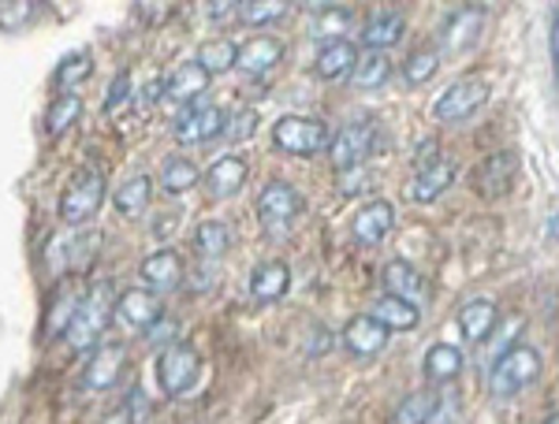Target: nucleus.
Instances as JSON below:
<instances>
[{"instance_id": "obj_3", "label": "nucleus", "mask_w": 559, "mask_h": 424, "mask_svg": "<svg viewBox=\"0 0 559 424\" xmlns=\"http://www.w3.org/2000/svg\"><path fill=\"white\" fill-rule=\"evenodd\" d=\"M540 376V354L534 347H511L508 354L492 365L489 373V391L492 399H515L519 391H526Z\"/></svg>"}, {"instance_id": "obj_38", "label": "nucleus", "mask_w": 559, "mask_h": 424, "mask_svg": "<svg viewBox=\"0 0 559 424\" xmlns=\"http://www.w3.org/2000/svg\"><path fill=\"white\" fill-rule=\"evenodd\" d=\"M287 12H292V4H287V0H247V4H239V20L247 26L276 23V20H284Z\"/></svg>"}, {"instance_id": "obj_18", "label": "nucleus", "mask_w": 559, "mask_h": 424, "mask_svg": "<svg viewBox=\"0 0 559 424\" xmlns=\"http://www.w3.org/2000/svg\"><path fill=\"white\" fill-rule=\"evenodd\" d=\"M403 31H407V20H403L395 8H384V12H373L362 26V45L369 52H384L392 45L403 41Z\"/></svg>"}, {"instance_id": "obj_47", "label": "nucleus", "mask_w": 559, "mask_h": 424, "mask_svg": "<svg viewBox=\"0 0 559 424\" xmlns=\"http://www.w3.org/2000/svg\"><path fill=\"white\" fill-rule=\"evenodd\" d=\"M545 424H559V413H552V417H548Z\"/></svg>"}, {"instance_id": "obj_9", "label": "nucleus", "mask_w": 559, "mask_h": 424, "mask_svg": "<svg viewBox=\"0 0 559 424\" xmlns=\"http://www.w3.org/2000/svg\"><path fill=\"white\" fill-rule=\"evenodd\" d=\"M373 142H377V128L373 120H355L347 123L340 134H332V165H336V171H355L362 168V160L373 153Z\"/></svg>"}, {"instance_id": "obj_27", "label": "nucleus", "mask_w": 559, "mask_h": 424, "mask_svg": "<svg viewBox=\"0 0 559 424\" xmlns=\"http://www.w3.org/2000/svg\"><path fill=\"white\" fill-rule=\"evenodd\" d=\"M463 373V350L452 347V342H437V347L426 350V376L432 384H448Z\"/></svg>"}, {"instance_id": "obj_10", "label": "nucleus", "mask_w": 559, "mask_h": 424, "mask_svg": "<svg viewBox=\"0 0 559 424\" xmlns=\"http://www.w3.org/2000/svg\"><path fill=\"white\" fill-rule=\"evenodd\" d=\"M452 183H455V160L448 157V153H440V157L418 160V171H414L407 194L418 205H429V202H437V197L444 194Z\"/></svg>"}, {"instance_id": "obj_45", "label": "nucleus", "mask_w": 559, "mask_h": 424, "mask_svg": "<svg viewBox=\"0 0 559 424\" xmlns=\"http://www.w3.org/2000/svg\"><path fill=\"white\" fill-rule=\"evenodd\" d=\"M205 8H210L213 20H224L228 12H239V4H205Z\"/></svg>"}, {"instance_id": "obj_22", "label": "nucleus", "mask_w": 559, "mask_h": 424, "mask_svg": "<svg viewBox=\"0 0 559 424\" xmlns=\"http://www.w3.org/2000/svg\"><path fill=\"white\" fill-rule=\"evenodd\" d=\"M515 175H519V160L511 157V153H496V157L485 160L481 171H477V191L485 197L508 194L511 183H515Z\"/></svg>"}, {"instance_id": "obj_17", "label": "nucleus", "mask_w": 559, "mask_h": 424, "mask_svg": "<svg viewBox=\"0 0 559 424\" xmlns=\"http://www.w3.org/2000/svg\"><path fill=\"white\" fill-rule=\"evenodd\" d=\"M139 276L153 294L176 291V287L183 283V261H179L176 250H157V254H150L146 261H142Z\"/></svg>"}, {"instance_id": "obj_25", "label": "nucleus", "mask_w": 559, "mask_h": 424, "mask_svg": "<svg viewBox=\"0 0 559 424\" xmlns=\"http://www.w3.org/2000/svg\"><path fill=\"white\" fill-rule=\"evenodd\" d=\"M384 287H388V294L403 298V302H414V305L426 298V279H421L418 268H411L407 261H392V265L384 268Z\"/></svg>"}, {"instance_id": "obj_26", "label": "nucleus", "mask_w": 559, "mask_h": 424, "mask_svg": "<svg viewBox=\"0 0 559 424\" xmlns=\"http://www.w3.org/2000/svg\"><path fill=\"white\" fill-rule=\"evenodd\" d=\"M150 197H153V179L150 175H131V179H123L120 186H116V194H112V202H116V209H120L123 216H142L150 209Z\"/></svg>"}, {"instance_id": "obj_19", "label": "nucleus", "mask_w": 559, "mask_h": 424, "mask_svg": "<svg viewBox=\"0 0 559 424\" xmlns=\"http://www.w3.org/2000/svg\"><path fill=\"white\" fill-rule=\"evenodd\" d=\"M210 78L213 75H205L198 60H191V64H179L173 75H168V83H165V101H173V105H194L198 97L205 94Z\"/></svg>"}, {"instance_id": "obj_35", "label": "nucleus", "mask_w": 559, "mask_h": 424, "mask_svg": "<svg viewBox=\"0 0 559 424\" xmlns=\"http://www.w3.org/2000/svg\"><path fill=\"white\" fill-rule=\"evenodd\" d=\"M440 410V399L432 391H414L395 410V424H429L432 413Z\"/></svg>"}, {"instance_id": "obj_34", "label": "nucleus", "mask_w": 559, "mask_h": 424, "mask_svg": "<svg viewBox=\"0 0 559 424\" xmlns=\"http://www.w3.org/2000/svg\"><path fill=\"white\" fill-rule=\"evenodd\" d=\"M83 116V97L79 94H57V101L49 105V116H45V128L57 138V134L71 131V123Z\"/></svg>"}, {"instance_id": "obj_12", "label": "nucleus", "mask_w": 559, "mask_h": 424, "mask_svg": "<svg viewBox=\"0 0 559 424\" xmlns=\"http://www.w3.org/2000/svg\"><path fill=\"white\" fill-rule=\"evenodd\" d=\"M392 228H395V209L384 197L366 202L362 209L355 213V220H350V231H355V239L362 242V246H381L388 234H392Z\"/></svg>"}, {"instance_id": "obj_6", "label": "nucleus", "mask_w": 559, "mask_h": 424, "mask_svg": "<svg viewBox=\"0 0 559 424\" xmlns=\"http://www.w3.org/2000/svg\"><path fill=\"white\" fill-rule=\"evenodd\" d=\"M273 142L295 157H313V153L332 146V134L321 120H310V116H284L273 128Z\"/></svg>"}, {"instance_id": "obj_16", "label": "nucleus", "mask_w": 559, "mask_h": 424, "mask_svg": "<svg viewBox=\"0 0 559 424\" xmlns=\"http://www.w3.org/2000/svg\"><path fill=\"white\" fill-rule=\"evenodd\" d=\"M280 60H284V41L273 38V34H258V38H250L247 45H239V60L236 68L242 75H265V71H273Z\"/></svg>"}, {"instance_id": "obj_29", "label": "nucleus", "mask_w": 559, "mask_h": 424, "mask_svg": "<svg viewBox=\"0 0 559 424\" xmlns=\"http://www.w3.org/2000/svg\"><path fill=\"white\" fill-rule=\"evenodd\" d=\"M492 324H496V305L489 298H474V302H466L459 310V328H463V336L471 342H481L492 331Z\"/></svg>"}, {"instance_id": "obj_30", "label": "nucleus", "mask_w": 559, "mask_h": 424, "mask_svg": "<svg viewBox=\"0 0 559 424\" xmlns=\"http://www.w3.org/2000/svg\"><path fill=\"white\" fill-rule=\"evenodd\" d=\"M481 8H459V12L448 20V31H444V41L448 49H466V45L477 41V34H481Z\"/></svg>"}, {"instance_id": "obj_44", "label": "nucleus", "mask_w": 559, "mask_h": 424, "mask_svg": "<svg viewBox=\"0 0 559 424\" xmlns=\"http://www.w3.org/2000/svg\"><path fill=\"white\" fill-rule=\"evenodd\" d=\"M552 71H556V83H559V12L552 20Z\"/></svg>"}, {"instance_id": "obj_5", "label": "nucleus", "mask_w": 559, "mask_h": 424, "mask_svg": "<svg viewBox=\"0 0 559 424\" xmlns=\"http://www.w3.org/2000/svg\"><path fill=\"white\" fill-rule=\"evenodd\" d=\"M105 234L102 231H71L52 239L49 246V265L57 276H79L86 272L90 265L97 261V250H102Z\"/></svg>"}, {"instance_id": "obj_31", "label": "nucleus", "mask_w": 559, "mask_h": 424, "mask_svg": "<svg viewBox=\"0 0 559 424\" xmlns=\"http://www.w3.org/2000/svg\"><path fill=\"white\" fill-rule=\"evenodd\" d=\"M231 246V228L224 220H202L198 223V231H194V250H198V257H205V261H216V257H224V250Z\"/></svg>"}, {"instance_id": "obj_11", "label": "nucleus", "mask_w": 559, "mask_h": 424, "mask_svg": "<svg viewBox=\"0 0 559 424\" xmlns=\"http://www.w3.org/2000/svg\"><path fill=\"white\" fill-rule=\"evenodd\" d=\"M299 209H302V197H299V191H295L292 183H269L265 191H261V197H258V216H261V223L265 228H287V223L299 216Z\"/></svg>"}, {"instance_id": "obj_36", "label": "nucleus", "mask_w": 559, "mask_h": 424, "mask_svg": "<svg viewBox=\"0 0 559 424\" xmlns=\"http://www.w3.org/2000/svg\"><path fill=\"white\" fill-rule=\"evenodd\" d=\"M45 12L41 0H0V31H23Z\"/></svg>"}, {"instance_id": "obj_2", "label": "nucleus", "mask_w": 559, "mask_h": 424, "mask_svg": "<svg viewBox=\"0 0 559 424\" xmlns=\"http://www.w3.org/2000/svg\"><path fill=\"white\" fill-rule=\"evenodd\" d=\"M105 175L97 168H79L75 175H71V183L64 186V194H60V220L68 223V228H83L86 220H94L97 213H102L105 205Z\"/></svg>"}, {"instance_id": "obj_42", "label": "nucleus", "mask_w": 559, "mask_h": 424, "mask_svg": "<svg viewBox=\"0 0 559 424\" xmlns=\"http://www.w3.org/2000/svg\"><path fill=\"white\" fill-rule=\"evenodd\" d=\"M310 339H313V342H310V350H306L310 358L329 354V350H332V331L324 328V324H321V328H313V336H310Z\"/></svg>"}, {"instance_id": "obj_40", "label": "nucleus", "mask_w": 559, "mask_h": 424, "mask_svg": "<svg viewBox=\"0 0 559 424\" xmlns=\"http://www.w3.org/2000/svg\"><path fill=\"white\" fill-rule=\"evenodd\" d=\"M131 101V75L128 71H120V75H116V83L108 86V94H105V116H112L116 108H123Z\"/></svg>"}, {"instance_id": "obj_1", "label": "nucleus", "mask_w": 559, "mask_h": 424, "mask_svg": "<svg viewBox=\"0 0 559 424\" xmlns=\"http://www.w3.org/2000/svg\"><path fill=\"white\" fill-rule=\"evenodd\" d=\"M112 291L102 283L94 287V291L83 294V302H79L75 317H71L64 339L71 342V350H97V342L105 339V328L108 320H112Z\"/></svg>"}, {"instance_id": "obj_24", "label": "nucleus", "mask_w": 559, "mask_h": 424, "mask_svg": "<svg viewBox=\"0 0 559 424\" xmlns=\"http://www.w3.org/2000/svg\"><path fill=\"white\" fill-rule=\"evenodd\" d=\"M373 317L381 320L388 331H411V328H418L421 310L414 302H403V298H395V294H384L373 302Z\"/></svg>"}, {"instance_id": "obj_23", "label": "nucleus", "mask_w": 559, "mask_h": 424, "mask_svg": "<svg viewBox=\"0 0 559 424\" xmlns=\"http://www.w3.org/2000/svg\"><path fill=\"white\" fill-rule=\"evenodd\" d=\"M355 64H358V49H355V41H347V38H332L329 45H321L318 64H313V71H318V78H344L347 71H355Z\"/></svg>"}, {"instance_id": "obj_46", "label": "nucleus", "mask_w": 559, "mask_h": 424, "mask_svg": "<svg viewBox=\"0 0 559 424\" xmlns=\"http://www.w3.org/2000/svg\"><path fill=\"white\" fill-rule=\"evenodd\" d=\"M548 239H559V213L548 220Z\"/></svg>"}, {"instance_id": "obj_14", "label": "nucleus", "mask_w": 559, "mask_h": 424, "mask_svg": "<svg viewBox=\"0 0 559 424\" xmlns=\"http://www.w3.org/2000/svg\"><path fill=\"white\" fill-rule=\"evenodd\" d=\"M344 347L358 358H373L388 347V328L373 317V313H358V317H350L344 328Z\"/></svg>"}, {"instance_id": "obj_41", "label": "nucleus", "mask_w": 559, "mask_h": 424, "mask_svg": "<svg viewBox=\"0 0 559 424\" xmlns=\"http://www.w3.org/2000/svg\"><path fill=\"white\" fill-rule=\"evenodd\" d=\"M254 128H258V112H236L224 120V134H228V138H247Z\"/></svg>"}, {"instance_id": "obj_20", "label": "nucleus", "mask_w": 559, "mask_h": 424, "mask_svg": "<svg viewBox=\"0 0 559 424\" xmlns=\"http://www.w3.org/2000/svg\"><path fill=\"white\" fill-rule=\"evenodd\" d=\"M247 175H250L247 160L236 157V153H228V157L213 160V168L205 171V191H210L213 197H231V194L242 191Z\"/></svg>"}, {"instance_id": "obj_39", "label": "nucleus", "mask_w": 559, "mask_h": 424, "mask_svg": "<svg viewBox=\"0 0 559 424\" xmlns=\"http://www.w3.org/2000/svg\"><path fill=\"white\" fill-rule=\"evenodd\" d=\"M437 71H440V52L437 49H418V52H411L407 64H403V78H407L411 86H421V83H429Z\"/></svg>"}, {"instance_id": "obj_13", "label": "nucleus", "mask_w": 559, "mask_h": 424, "mask_svg": "<svg viewBox=\"0 0 559 424\" xmlns=\"http://www.w3.org/2000/svg\"><path fill=\"white\" fill-rule=\"evenodd\" d=\"M116 317L128 328H153L165 313H160V298L150 287H131V291L116 298Z\"/></svg>"}, {"instance_id": "obj_7", "label": "nucleus", "mask_w": 559, "mask_h": 424, "mask_svg": "<svg viewBox=\"0 0 559 424\" xmlns=\"http://www.w3.org/2000/svg\"><path fill=\"white\" fill-rule=\"evenodd\" d=\"M485 101H489V83H485L481 75H466L440 94V101L432 105V116H437L440 123H459V120H466V116H474Z\"/></svg>"}, {"instance_id": "obj_32", "label": "nucleus", "mask_w": 559, "mask_h": 424, "mask_svg": "<svg viewBox=\"0 0 559 424\" xmlns=\"http://www.w3.org/2000/svg\"><path fill=\"white\" fill-rule=\"evenodd\" d=\"M198 179H202V171H198L187 157H168L165 165H160V191H165V194L194 191Z\"/></svg>"}, {"instance_id": "obj_8", "label": "nucleus", "mask_w": 559, "mask_h": 424, "mask_svg": "<svg viewBox=\"0 0 559 424\" xmlns=\"http://www.w3.org/2000/svg\"><path fill=\"white\" fill-rule=\"evenodd\" d=\"M224 120H228V116H224L216 105L194 101V105H187L183 112L176 116L173 138L179 142V146H202V142H210V138H216V134H224Z\"/></svg>"}, {"instance_id": "obj_4", "label": "nucleus", "mask_w": 559, "mask_h": 424, "mask_svg": "<svg viewBox=\"0 0 559 424\" xmlns=\"http://www.w3.org/2000/svg\"><path fill=\"white\" fill-rule=\"evenodd\" d=\"M198 376H202V358H198L194 347H187V342H173V347L160 350L157 384L168 399H179V395L191 391V387L198 384Z\"/></svg>"}, {"instance_id": "obj_28", "label": "nucleus", "mask_w": 559, "mask_h": 424, "mask_svg": "<svg viewBox=\"0 0 559 424\" xmlns=\"http://www.w3.org/2000/svg\"><path fill=\"white\" fill-rule=\"evenodd\" d=\"M90 71H94V57H90L86 49L68 52V57L57 64V71H52V86H57L60 94H75V89L90 78Z\"/></svg>"}, {"instance_id": "obj_33", "label": "nucleus", "mask_w": 559, "mask_h": 424, "mask_svg": "<svg viewBox=\"0 0 559 424\" xmlns=\"http://www.w3.org/2000/svg\"><path fill=\"white\" fill-rule=\"evenodd\" d=\"M239 60V45L228 41V38H216V41H205L198 49V64H202L205 75H221V71H231Z\"/></svg>"}, {"instance_id": "obj_15", "label": "nucleus", "mask_w": 559, "mask_h": 424, "mask_svg": "<svg viewBox=\"0 0 559 424\" xmlns=\"http://www.w3.org/2000/svg\"><path fill=\"white\" fill-rule=\"evenodd\" d=\"M123 361H128V350H123V342H108V347L94 350L90 365L83 368V387H90V391H108V387L120 380Z\"/></svg>"}, {"instance_id": "obj_43", "label": "nucleus", "mask_w": 559, "mask_h": 424, "mask_svg": "<svg viewBox=\"0 0 559 424\" xmlns=\"http://www.w3.org/2000/svg\"><path fill=\"white\" fill-rule=\"evenodd\" d=\"M150 331V342H165L168 336H176V320H168V317H160L153 328H146Z\"/></svg>"}, {"instance_id": "obj_37", "label": "nucleus", "mask_w": 559, "mask_h": 424, "mask_svg": "<svg viewBox=\"0 0 559 424\" xmlns=\"http://www.w3.org/2000/svg\"><path fill=\"white\" fill-rule=\"evenodd\" d=\"M350 75H355V86L377 89V86H384V83H388V75H392V64H388L384 52H366V57L358 60Z\"/></svg>"}, {"instance_id": "obj_21", "label": "nucleus", "mask_w": 559, "mask_h": 424, "mask_svg": "<svg viewBox=\"0 0 559 424\" xmlns=\"http://www.w3.org/2000/svg\"><path fill=\"white\" fill-rule=\"evenodd\" d=\"M287 287H292V268L284 261H261L254 276H250V294L258 302H280L287 294Z\"/></svg>"}]
</instances>
